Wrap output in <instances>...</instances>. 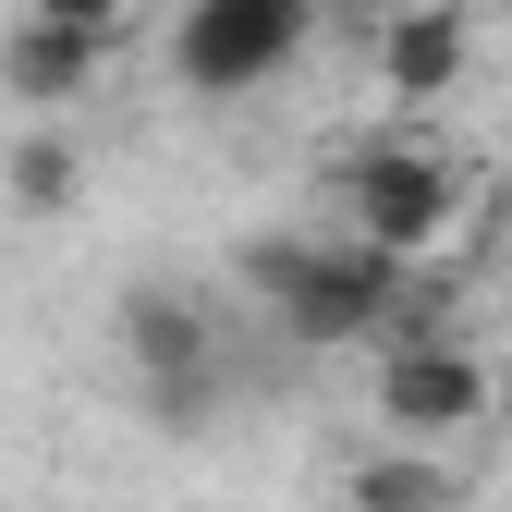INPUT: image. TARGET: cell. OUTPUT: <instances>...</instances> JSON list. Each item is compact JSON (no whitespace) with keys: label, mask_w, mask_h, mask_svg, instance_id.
Wrapping results in <instances>:
<instances>
[{"label":"cell","mask_w":512,"mask_h":512,"mask_svg":"<svg viewBox=\"0 0 512 512\" xmlns=\"http://www.w3.org/2000/svg\"><path fill=\"white\" fill-rule=\"evenodd\" d=\"M330 196H342L354 244L427 269V244H452V220H464V159L452 147H415V135H378V147H342Z\"/></svg>","instance_id":"2"},{"label":"cell","mask_w":512,"mask_h":512,"mask_svg":"<svg viewBox=\"0 0 512 512\" xmlns=\"http://www.w3.org/2000/svg\"><path fill=\"white\" fill-rule=\"evenodd\" d=\"M391 13H403V0H317V25H366V37L391 25Z\"/></svg>","instance_id":"11"},{"label":"cell","mask_w":512,"mask_h":512,"mask_svg":"<svg viewBox=\"0 0 512 512\" xmlns=\"http://www.w3.org/2000/svg\"><path fill=\"white\" fill-rule=\"evenodd\" d=\"M464 61H476V25H464V0H403V13L378 25V86H391L403 110L452 98V86H464Z\"/></svg>","instance_id":"6"},{"label":"cell","mask_w":512,"mask_h":512,"mask_svg":"<svg viewBox=\"0 0 512 512\" xmlns=\"http://www.w3.org/2000/svg\"><path fill=\"white\" fill-rule=\"evenodd\" d=\"M98 37H61V25H37V13H13V37H0V98L13 110H37V122H61L86 86H98Z\"/></svg>","instance_id":"7"},{"label":"cell","mask_w":512,"mask_h":512,"mask_svg":"<svg viewBox=\"0 0 512 512\" xmlns=\"http://www.w3.org/2000/svg\"><path fill=\"white\" fill-rule=\"evenodd\" d=\"M0 196H13L25 220H49V208L86 196V147H74V122H25V135L0 147Z\"/></svg>","instance_id":"9"},{"label":"cell","mask_w":512,"mask_h":512,"mask_svg":"<svg viewBox=\"0 0 512 512\" xmlns=\"http://www.w3.org/2000/svg\"><path fill=\"white\" fill-rule=\"evenodd\" d=\"M232 281L269 305V330L293 342V354H378V330H391V305H403V256H378V244H354V232H244V256H232Z\"/></svg>","instance_id":"1"},{"label":"cell","mask_w":512,"mask_h":512,"mask_svg":"<svg viewBox=\"0 0 512 512\" xmlns=\"http://www.w3.org/2000/svg\"><path fill=\"white\" fill-rule=\"evenodd\" d=\"M500 415V366L476 342H378V427L403 452H452Z\"/></svg>","instance_id":"4"},{"label":"cell","mask_w":512,"mask_h":512,"mask_svg":"<svg viewBox=\"0 0 512 512\" xmlns=\"http://www.w3.org/2000/svg\"><path fill=\"white\" fill-rule=\"evenodd\" d=\"M342 512H464V464L452 452H366V464H342Z\"/></svg>","instance_id":"8"},{"label":"cell","mask_w":512,"mask_h":512,"mask_svg":"<svg viewBox=\"0 0 512 512\" xmlns=\"http://www.w3.org/2000/svg\"><path fill=\"white\" fill-rule=\"evenodd\" d=\"M25 13H37V25H61V37H98V49H110L122 25H135V0H25Z\"/></svg>","instance_id":"10"},{"label":"cell","mask_w":512,"mask_h":512,"mask_svg":"<svg viewBox=\"0 0 512 512\" xmlns=\"http://www.w3.org/2000/svg\"><path fill=\"white\" fill-rule=\"evenodd\" d=\"M122 354H135V391H159V378H232V330L183 281H135L122 293Z\"/></svg>","instance_id":"5"},{"label":"cell","mask_w":512,"mask_h":512,"mask_svg":"<svg viewBox=\"0 0 512 512\" xmlns=\"http://www.w3.org/2000/svg\"><path fill=\"white\" fill-rule=\"evenodd\" d=\"M305 37H317V0H183L171 86L183 98H256L305 61Z\"/></svg>","instance_id":"3"}]
</instances>
